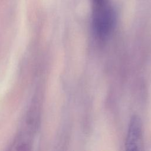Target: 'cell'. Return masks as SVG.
Here are the masks:
<instances>
[{
    "mask_svg": "<svg viewBox=\"0 0 151 151\" xmlns=\"http://www.w3.org/2000/svg\"><path fill=\"white\" fill-rule=\"evenodd\" d=\"M116 22L115 12L110 5L92 10V27L97 37L104 39L113 31Z\"/></svg>",
    "mask_w": 151,
    "mask_h": 151,
    "instance_id": "obj_2",
    "label": "cell"
},
{
    "mask_svg": "<svg viewBox=\"0 0 151 151\" xmlns=\"http://www.w3.org/2000/svg\"><path fill=\"white\" fill-rule=\"evenodd\" d=\"M40 106L38 98L34 99L24 117L19 131L11 145V149L28 150L37 129L40 119Z\"/></svg>",
    "mask_w": 151,
    "mask_h": 151,
    "instance_id": "obj_1",
    "label": "cell"
},
{
    "mask_svg": "<svg viewBox=\"0 0 151 151\" xmlns=\"http://www.w3.org/2000/svg\"><path fill=\"white\" fill-rule=\"evenodd\" d=\"M92 9L102 7L109 4V0H90Z\"/></svg>",
    "mask_w": 151,
    "mask_h": 151,
    "instance_id": "obj_4",
    "label": "cell"
},
{
    "mask_svg": "<svg viewBox=\"0 0 151 151\" xmlns=\"http://www.w3.org/2000/svg\"><path fill=\"white\" fill-rule=\"evenodd\" d=\"M142 139V123L140 119L134 116L130 122L126 146L129 150L139 149Z\"/></svg>",
    "mask_w": 151,
    "mask_h": 151,
    "instance_id": "obj_3",
    "label": "cell"
}]
</instances>
